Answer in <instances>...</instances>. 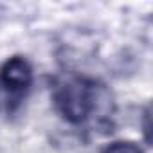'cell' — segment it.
<instances>
[{
	"label": "cell",
	"mask_w": 153,
	"mask_h": 153,
	"mask_svg": "<svg viewBox=\"0 0 153 153\" xmlns=\"http://www.w3.org/2000/svg\"><path fill=\"white\" fill-rule=\"evenodd\" d=\"M97 88L85 76L65 72L52 81V103L58 114L70 124L85 123L96 110Z\"/></svg>",
	"instance_id": "obj_1"
},
{
	"label": "cell",
	"mask_w": 153,
	"mask_h": 153,
	"mask_svg": "<svg viewBox=\"0 0 153 153\" xmlns=\"http://www.w3.org/2000/svg\"><path fill=\"white\" fill-rule=\"evenodd\" d=\"M33 85V67L24 56H11L0 65V108L18 110Z\"/></svg>",
	"instance_id": "obj_2"
},
{
	"label": "cell",
	"mask_w": 153,
	"mask_h": 153,
	"mask_svg": "<svg viewBox=\"0 0 153 153\" xmlns=\"http://www.w3.org/2000/svg\"><path fill=\"white\" fill-rule=\"evenodd\" d=\"M101 153H144V151L133 140H115L110 142Z\"/></svg>",
	"instance_id": "obj_3"
}]
</instances>
